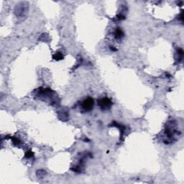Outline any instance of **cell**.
Returning <instances> with one entry per match:
<instances>
[{
	"label": "cell",
	"mask_w": 184,
	"mask_h": 184,
	"mask_svg": "<svg viewBox=\"0 0 184 184\" xmlns=\"http://www.w3.org/2000/svg\"><path fill=\"white\" fill-rule=\"evenodd\" d=\"M123 35H124V34H123L122 30H120L119 28H118L115 31V35H114V37H115L117 39H121L122 37H123Z\"/></svg>",
	"instance_id": "obj_3"
},
{
	"label": "cell",
	"mask_w": 184,
	"mask_h": 184,
	"mask_svg": "<svg viewBox=\"0 0 184 184\" xmlns=\"http://www.w3.org/2000/svg\"><path fill=\"white\" fill-rule=\"evenodd\" d=\"M63 56H62V54H60V53H56V55H54V56H53V58L56 59V60H61V59H63Z\"/></svg>",
	"instance_id": "obj_4"
},
{
	"label": "cell",
	"mask_w": 184,
	"mask_h": 184,
	"mask_svg": "<svg viewBox=\"0 0 184 184\" xmlns=\"http://www.w3.org/2000/svg\"><path fill=\"white\" fill-rule=\"evenodd\" d=\"M98 105L99 106L101 110L105 111V110H108L111 108L112 102L109 98L107 97H104V98H101L98 100Z\"/></svg>",
	"instance_id": "obj_2"
},
{
	"label": "cell",
	"mask_w": 184,
	"mask_h": 184,
	"mask_svg": "<svg viewBox=\"0 0 184 184\" xmlns=\"http://www.w3.org/2000/svg\"><path fill=\"white\" fill-rule=\"evenodd\" d=\"M94 101L91 97H87L83 101L81 104V109L84 112H89L94 108Z\"/></svg>",
	"instance_id": "obj_1"
}]
</instances>
